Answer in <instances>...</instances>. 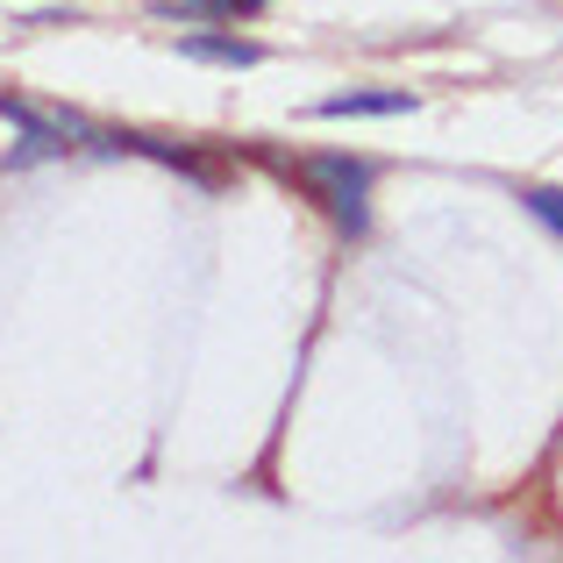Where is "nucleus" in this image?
I'll return each instance as SVG.
<instances>
[{"instance_id": "1", "label": "nucleus", "mask_w": 563, "mask_h": 563, "mask_svg": "<svg viewBox=\"0 0 563 563\" xmlns=\"http://www.w3.org/2000/svg\"><path fill=\"white\" fill-rule=\"evenodd\" d=\"M272 172H278V179H300V192L329 207L343 235H364V229H372V179H378V172L364 165V157L314 151V157H300V165H292V157H272Z\"/></svg>"}, {"instance_id": "2", "label": "nucleus", "mask_w": 563, "mask_h": 563, "mask_svg": "<svg viewBox=\"0 0 563 563\" xmlns=\"http://www.w3.org/2000/svg\"><path fill=\"white\" fill-rule=\"evenodd\" d=\"M86 151H108V157H151V165H165V172H179V179H192L200 192H221L235 179V165L229 157H214V151H200V143H165V136H136V129H86Z\"/></svg>"}, {"instance_id": "3", "label": "nucleus", "mask_w": 563, "mask_h": 563, "mask_svg": "<svg viewBox=\"0 0 563 563\" xmlns=\"http://www.w3.org/2000/svg\"><path fill=\"white\" fill-rule=\"evenodd\" d=\"M0 114L22 129V143L8 151V172H29V165H43V157H65L71 143H86L79 114H43V108H29V100H14V93H0Z\"/></svg>"}, {"instance_id": "4", "label": "nucleus", "mask_w": 563, "mask_h": 563, "mask_svg": "<svg viewBox=\"0 0 563 563\" xmlns=\"http://www.w3.org/2000/svg\"><path fill=\"white\" fill-rule=\"evenodd\" d=\"M421 100L399 86V93H329V100H314V114L321 122H385V114H413Z\"/></svg>"}, {"instance_id": "5", "label": "nucleus", "mask_w": 563, "mask_h": 563, "mask_svg": "<svg viewBox=\"0 0 563 563\" xmlns=\"http://www.w3.org/2000/svg\"><path fill=\"white\" fill-rule=\"evenodd\" d=\"M179 57H192V65L250 71V65H264V43H250V36H221V29H200V36H179Z\"/></svg>"}, {"instance_id": "6", "label": "nucleus", "mask_w": 563, "mask_h": 563, "mask_svg": "<svg viewBox=\"0 0 563 563\" xmlns=\"http://www.w3.org/2000/svg\"><path fill=\"white\" fill-rule=\"evenodd\" d=\"M272 0H157V14H192V22H250Z\"/></svg>"}, {"instance_id": "7", "label": "nucleus", "mask_w": 563, "mask_h": 563, "mask_svg": "<svg viewBox=\"0 0 563 563\" xmlns=\"http://www.w3.org/2000/svg\"><path fill=\"white\" fill-rule=\"evenodd\" d=\"M521 207H528V214H536L542 229H550L556 243H563V186H528V192H521Z\"/></svg>"}]
</instances>
